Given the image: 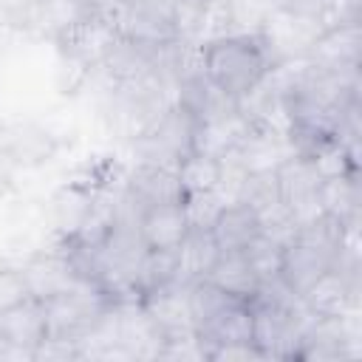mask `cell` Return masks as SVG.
<instances>
[{
  "mask_svg": "<svg viewBox=\"0 0 362 362\" xmlns=\"http://www.w3.org/2000/svg\"><path fill=\"white\" fill-rule=\"evenodd\" d=\"M175 102L184 105L198 122L238 110V99L229 96L226 90H221V88L206 76L204 68L195 71V74H189V76H184V79L175 85Z\"/></svg>",
  "mask_w": 362,
  "mask_h": 362,
  "instance_id": "obj_17",
  "label": "cell"
},
{
  "mask_svg": "<svg viewBox=\"0 0 362 362\" xmlns=\"http://www.w3.org/2000/svg\"><path fill=\"white\" fill-rule=\"evenodd\" d=\"M99 102H102V113L110 119V127L130 141L175 102V93L170 85H164L158 76L150 74L141 79L116 82Z\"/></svg>",
  "mask_w": 362,
  "mask_h": 362,
  "instance_id": "obj_4",
  "label": "cell"
},
{
  "mask_svg": "<svg viewBox=\"0 0 362 362\" xmlns=\"http://www.w3.org/2000/svg\"><path fill=\"white\" fill-rule=\"evenodd\" d=\"M252 308V342L266 359H297L303 348V334L311 322V311L300 297H266L255 294Z\"/></svg>",
  "mask_w": 362,
  "mask_h": 362,
  "instance_id": "obj_3",
  "label": "cell"
},
{
  "mask_svg": "<svg viewBox=\"0 0 362 362\" xmlns=\"http://www.w3.org/2000/svg\"><path fill=\"white\" fill-rule=\"evenodd\" d=\"M31 6H34V0H0V14L14 23H23V28H25V17H28Z\"/></svg>",
  "mask_w": 362,
  "mask_h": 362,
  "instance_id": "obj_40",
  "label": "cell"
},
{
  "mask_svg": "<svg viewBox=\"0 0 362 362\" xmlns=\"http://www.w3.org/2000/svg\"><path fill=\"white\" fill-rule=\"evenodd\" d=\"M320 206L322 215L334 218L337 223H351L359 218V181L356 173H342L322 178L320 184Z\"/></svg>",
  "mask_w": 362,
  "mask_h": 362,
  "instance_id": "obj_27",
  "label": "cell"
},
{
  "mask_svg": "<svg viewBox=\"0 0 362 362\" xmlns=\"http://www.w3.org/2000/svg\"><path fill=\"white\" fill-rule=\"evenodd\" d=\"M122 189L127 192V198L139 206H158V204H181L184 201V189L178 181V173L173 167H156V164H136L124 181Z\"/></svg>",
  "mask_w": 362,
  "mask_h": 362,
  "instance_id": "obj_15",
  "label": "cell"
},
{
  "mask_svg": "<svg viewBox=\"0 0 362 362\" xmlns=\"http://www.w3.org/2000/svg\"><path fill=\"white\" fill-rule=\"evenodd\" d=\"M31 297L25 283H23V274L17 266H0V311Z\"/></svg>",
  "mask_w": 362,
  "mask_h": 362,
  "instance_id": "obj_36",
  "label": "cell"
},
{
  "mask_svg": "<svg viewBox=\"0 0 362 362\" xmlns=\"http://www.w3.org/2000/svg\"><path fill=\"white\" fill-rule=\"evenodd\" d=\"M147 314L153 317V322L158 325V331L167 337H184V334H195V322H192V311H189V297H187V286L181 283H167L156 291H150L147 297H141Z\"/></svg>",
  "mask_w": 362,
  "mask_h": 362,
  "instance_id": "obj_16",
  "label": "cell"
},
{
  "mask_svg": "<svg viewBox=\"0 0 362 362\" xmlns=\"http://www.w3.org/2000/svg\"><path fill=\"white\" fill-rule=\"evenodd\" d=\"M260 235L257 212L243 201H229L212 223V238L221 252H243Z\"/></svg>",
  "mask_w": 362,
  "mask_h": 362,
  "instance_id": "obj_23",
  "label": "cell"
},
{
  "mask_svg": "<svg viewBox=\"0 0 362 362\" xmlns=\"http://www.w3.org/2000/svg\"><path fill=\"white\" fill-rule=\"evenodd\" d=\"M249 124L252 122L240 110H232V113H223V116H215V119H204L195 127L192 153H201V156H209V158L221 161V158L232 156L240 147Z\"/></svg>",
  "mask_w": 362,
  "mask_h": 362,
  "instance_id": "obj_18",
  "label": "cell"
},
{
  "mask_svg": "<svg viewBox=\"0 0 362 362\" xmlns=\"http://www.w3.org/2000/svg\"><path fill=\"white\" fill-rule=\"evenodd\" d=\"M195 334H198L201 345L206 348V354L212 348H221V345L252 342V308H249V300H232L218 314H212L206 322H201L195 328Z\"/></svg>",
  "mask_w": 362,
  "mask_h": 362,
  "instance_id": "obj_20",
  "label": "cell"
},
{
  "mask_svg": "<svg viewBox=\"0 0 362 362\" xmlns=\"http://www.w3.org/2000/svg\"><path fill=\"white\" fill-rule=\"evenodd\" d=\"M153 57H156V45L139 42V40H130V37L119 34L113 40V45L107 48V54L102 57L99 68L113 82H130V79H141V76L153 74Z\"/></svg>",
  "mask_w": 362,
  "mask_h": 362,
  "instance_id": "obj_21",
  "label": "cell"
},
{
  "mask_svg": "<svg viewBox=\"0 0 362 362\" xmlns=\"http://www.w3.org/2000/svg\"><path fill=\"white\" fill-rule=\"evenodd\" d=\"M0 334L8 337L11 342L23 348H37L40 339L45 337V308L42 300L25 297L8 308L0 311Z\"/></svg>",
  "mask_w": 362,
  "mask_h": 362,
  "instance_id": "obj_25",
  "label": "cell"
},
{
  "mask_svg": "<svg viewBox=\"0 0 362 362\" xmlns=\"http://www.w3.org/2000/svg\"><path fill=\"white\" fill-rule=\"evenodd\" d=\"M206 280L238 300H252L260 288V277L255 274L246 252H221Z\"/></svg>",
  "mask_w": 362,
  "mask_h": 362,
  "instance_id": "obj_26",
  "label": "cell"
},
{
  "mask_svg": "<svg viewBox=\"0 0 362 362\" xmlns=\"http://www.w3.org/2000/svg\"><path fill=\"white\" fill-rule=\"evenodd\" d=\"M175 3L178 0H124L113 14L116 31L122 37L150 42V45L175 40V31H173Z\"/></svg>",
  "mask_w": 362,
  "mask_h": 362,
  "instance_id": "obj_11",
  "label": "cell"
},
{
  "mask_svg": "<svg viewBox=\"0 0 362 362\" xmlns=\"http://www.w3.org/2000/svg\"><path fill=\"white\" fill-rule=\"evenodd\" d=\"M68 362V359H79V345L76 339H65V337H42L40 345L34 348V362Z\"/></svg>",
  "mask_w": 362,
  "mask_h": 362,
  "instance_id": "obj_35",
  "label": "cell"
},
{
  "mask_svg": "<svg viewBox=\"0 0 362 362\" xmlns=\"http://www.w3.org/2000/svg\"><path fill=\"white\" fill-rule=\"evenodd\" d=\"M184 215L189 229H212L215 218L221 215V209L229 204L218 189H206V192H192L184 195Z\"/></svg>",
  "mask_w": 362,
  "mask_h": 362,
  "instance_id": "obj_31",
  "label": "cell"
},
{
  "mask_svg": "<svg viewBox=\"0 0 362 362\" xmlns=\"http://www.w3.org/2000/svg\"><path fill=\"white\" fill-rule=\"evenodd\" d=\"M209 362H260L266 359L260 354V348L255 342H232V345H221V348H212L206 354Z\"/></svg>",
  "mask_w": 362,
  "mask_h": 362,
  "instance_id": "obj_37",
  "label": "cell"
},
{
  "mask_svg": "<svg viewBox=\"0 0 362 362\" xmlns=\"http://www.w3.org/2000/svg\"><path fill=\"white\" fill-rule=\"evenodd\" d=\"M116 37H119V31H116L113 17L88 14L85 20H79L74 28H68L54 42H57L62 59H68L74 68H79L85 74L88 68L102 62V57L107 54V48L113 45Z\"/></svg>",
  "mask_w": 362,
  "mask_h": 362,
  "instance_id": "obj_9",
  "label": "cell"
},
{
  "mask_svg": "<svg viewBox=\"0 0 362 362\" xmlns=\"http://www.w3.org/2000/svg\"><path fill=\"white\" fill-rule=\"evenodd\" d=\"M88 14L90 8L85 6V0H34L25 17V28H31L40 37L57 40Z\"/></svg>",
  "mask_w": 362,
  "mask_h": 362,
  "instance_id": "obj_24",
  "label": "cell"
},
{
  "mask_svg": "<svg viewBox=\"0 0 362 362\" xmlns=\"http://www.w3.org/2000/svg\"><path fill=\"white\" fill-rule=\"evenodd\" d=\"M201 54H204L206 76L235 99H240L246 90H252L263 79V74L269 68H274L257 31L212 40V42L201 45Z\"/></svg>",
  "mask_w": 362,
  "mask_h": 362,
  "instance_id": "obj_2",
  "label": "cell"
},
{
  "mask_svg": "<svg viewBox=\"0 0 362 362\" xmlns=\"http://www.w3.org/2000/svg\"><path fill=\"white\" fill-rule=\"evenodd\" d=\"M322 28H325V20H305V17H294V14H286L277 8L257 28V37H260L272 65H280V62L303 59L305 51L311 48V42L322 34Z\"/></svg>",
  "mask_w": 362,
  "mask_h": 362,
  "instance_id": "obj_8",
  "label": "cell"
},
{
  "mask_svg": "<svg viewBox=\"0 0 362 362\" xmlns=\"http://www.w3.org/2000/svg\"><path fill=\"white\" fill-rule=\"evenodd\" d=\"M243 252H246L255 274L260 277V283L263 280H272V277H280V255H283V246L280 243H274L266 235H257Z\"/></svg>",
  "mask_w": 362,
  "mask_h": 362,
  "instance_id": "obj_32",
  "label": "cell"
},
{
  "mask_svg": "<svg viewBox=\"0 0 362 362\" xmlns=\"http://www.w3.org/2000/svg\"><path fill=\"white\" fill-rule=\"evenodd\" d=\"M342 226L328 215H320L311 223L297 226L294 238L283 246L280 255V280L294 291L303 294L322 272L337 266L342 249Z\"/></svg>",
  "mask_w": 362,
  "mask_h": 362,
  "instance_id": "obj_1",
  "label": "cell"
},
{
  "mask_svg": "<svg viewBox=\"0 0 362 362\" xmlns=\"http://www.w3.org/2000/svg\"><path fill=\"white\" fill-rule=\"evenodd\" d=\"M90 195H93L90 187L74 184V187L59 189V195L54 198V221H57V232L62 240H71L79 232L88 215V206H90Z\"/></svg>",
  "mask_w": 362,
  "mask_h": 362,
  "instance_id": "obj_28",
  "label": "cell"
},
{
  "mask_svg": "<svg viewBox=\"0 0 362 362\" xmlns=\"http://www.w3.org/2000/svg\"><path fill=\"white\" fill-rule=\"evenodd\" d=\"M107 305H110V297L99 286L82 280L74 288L42 300V308H45V337L79 339L82 334H88L99 322V317L105 314Z\"/></svg>",
  "mask_w": 362,
  "mask_h": 362,
  "instance_id": "obj_6",
  "label": "cell"
},
{
  "mask_svg": "<svg viewBox=\"0 0 362 362\" xmlns=\"http://www.w3.org/2000/svg\"><path fill=\"white\" fill-rule=\"evenodd\" d=\"M235 156L246 173H263V170H277L288 156H294V144L286 130H277L263 122H252Z\"/></svg>",
  "mask_w": 362,
  "mask_h": 362,
  "instance_id": "obj_14",
  "label": "cell"
},
{
  "mask_svg": "<svg viewBox=\"0 0 362 362\" xmlns=\"http://www.w3.org/2000/svg\"><path fill=\"white\" fill-rule=\"evenodd\" d=\"M359 48H362L359 20H345V23L325 25L303 59L334 74L359 76Z\"/></svg>",
  "mask_w": 362,
  "mask_h": 362,
  "instance_id": "obj_10",
  "label": "cell"
},
{
  "mask_svg": "<svg viewBox=\"0 0 362 362\" xmlns=\"http://www.w3.org/2000/svg\"><path fill=\"white\" fill-rule=\"evenodd\" d=\"M158 359H192V362H206V348L201 345L198 334L167 337L164 345H161Z\"/></svg>",
  "mask_w": 362,
  "mask_h": 362,
  "instance_id": "obj_34",
  "label": "cell"
},
{
  "mask_svg": "<svg viewBox=\"0 0 362 362\" xmlns=\"http://www.w3.org/2000/svg\"><path fill=\"white\" fill-rule=\"evenodd\" d=\"M175 173H178V181H181L184 195L206 192V189H215L218 181H221V161L218 158H209V156H201V153H189L175 167Z\"/></svg>",
  "mask_w": 362,
  "mask_h": 362,
  "instance_id": "obj_29",
  "label": "cell"
},
{
  "mask_svg": "<svg viewBox=\"0 0 362 362\" xmlns=\"http://www.w3.org/2000/svg\"><path fill=\"white\" fill-rule=\"evenodd\" d=\"M221 249L212 238V229H189L184 240L175 249V280L181 286H189L195 280H204L209 269L215 266Z\"/></svg>",
  "mask_w": 362,
  "mask_h": 362,
  "instance_id": "obj_22",
  "label": "cell"
},
{
  "mask_svg": "<svg viewBox=\"0 0 362 362\" xmlns=\"http://www.w3.org/2000/svg\"><path fill=\"white\" fill-rule=\"evenodd\" d=\"M277 8L305 20H325L331 11V0H277Z\"/></svg>",
  "mask_w": 362,
  "mask_h": 362,
  "instance_id": "obj_38",
  "label": "cell"
},
{
  "mask_svg": "<svg viewBox=\"0 0 362 362\" xmlns=\"http://www.w3.org/2000/svg\"><path fill=\"white\" fill-rule=\"evenodd\" d=\"M300 300L314 317H339L351 305H359V269L331 266L300 294Z\"/></svg>",
  "mask_w": 362,
  "mask_h": 362,
  "instance_id": "obj_12",
  "label": "cell"
},
{
  "mask_svg": "<svg viewBox=\"0 0 362 362\" xmlns=\"http://www.w3.org/2000/svg\"><path fill=\"white\" fill-rule=\"evenodd\" d=\"M17 269L23 274L28 294L37 300H48V297L62 294V291L74 288L76 283H82L79 272L74 269V263L62 246H57L51 252H37L28 260H23Z\"/></svg>",
  "mask_w": 362,
  "mask_h": 362,
  "instance_id": "obj_13",
  "label": "cell"
},
{
  "mask_svg": "<svg viewBox=\"0 0 362 362\" xmlns=\"http://www.w3.org/2000/svg\"><path fill=\"white\" fill-rule=\"evenodd\" d=\"M139 232H141L147 249H153V252L178 249V243L189 232V223H187V215H184V204H158V206L141 209Z\"/></svg>",
  "mask_w": 362,
  "mask_h": 362,
  "instance_id": "obj_19",
  "label": "cell"
},
{
  "mask_svg": "<svg viewBox=\"0 0 362 362\" xmlns=\"http://www.w3.org/2000/svg\"><path fill=\"white\" fill-rule=\"evenodd\" d=\"M0 362H34V351L23 348L0 334Z\"/></svg>",
  "mask_w": 362,
  "mask_h": 362,
  "instance_id": "obj_39",
  "label": "cell"
},
{
  "mask_svg": "<svg viewBox=\"0 0 362 362\" xmlns=\"http://www.w3.org/2000/svg\"><path fill=\"white\" fill-rule=\"evenodd\" d=\"M187 297H189V311H192L195 328H198L201 322H206L212 314H218L223 305H229L232 300H238V297L226 294L223 288H218L215 283H209L206 277L189 283V286H187Z\"/></svg>",
  "mask_w": 362,
  "mask_h": 362,
  "instance_id": "obj_30",
  "label": "cell"
},
{
  "mask_svg": "<svg viewBox=\"0 0 362 362\" xmlns=\"http://www.w3.org/2000/svg\"><path fill=\"white\" fill-rule=\"evenodd\" d=\"M198 119L178 102H173L147 130L130 139V153L136 164H156V167H178L192 153Z\"/></svg>",
  "mask_w": 362,
  "mask_h": 362,
  "instance_id": "obj_5",
  "label": "cell"
},
{
  "mask_svg": "<svg viewBox=\"0 0 362 362\" xmlns=\"http://www.w3.org/2000/svg\"><path fill=\"white\" fill-rule=\"evenodd\" d=\"M229 11L238 34H255L272 11H277V0H229Z\"/></svg>",
  "mask_w": 362,
  "mask_h": 362,
  "instance_id": "obj_33",
  "label": "cell"
},
{
  "mask_svg": "<svg viewBox=\"0 0 362 362\" xmlns=\"http://www.w3.org/2000/svg\"><path fill=\"white\" fill-rule=\"evenodd\" d=\"M277 189H280V201L283 206L288 209V215L294 218L297 226L303 223H311L322 215V206H320V184H322V175L317 173V167L311 164L308 156H288L277 170Z\"/></svg>",
  "mask_w": 362,
  "mask_h": 362,
  "instance_id": "obj_7",
  "label": "cell"
}]
</instances>
